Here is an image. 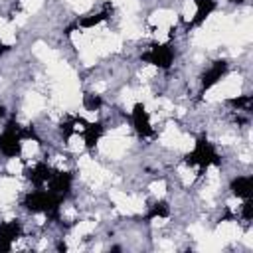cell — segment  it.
I'll return each mask as SVG.
<instances>
[{
    "label": "cell",
    "mask_w": 253,
    "mask_h": 253,
    "mask_svg": "<svg viewBox=\"0 0 253 253\" xmlns=\"http://www.w3.org/2000/svg\"><path fill=\"white\" fill-rule=\"evenodd\" d=\"M229 73V61L227 59H215L210 65L204 67V71L198 77V93L204 95L211 87H215L225 75Z\"/></svg>",
    "instance_id": "2"
},
{
    "label": "cell",
    "mask_w": 253,
    "mask_h": 253,
    "mask_svg": "<svg viewBox=\"0 0 253 253\" xmlns=\"http://www.w3.org/2000/svg\"><path fill=\"white\" fill-rule=\"evenodd\" d=\"M178 49L174 45V42H150L138 55V59L146 65L156 67L158 71H168L172 69L174 61H176Z\"/></svg>",
    "instance_id": "1"
},
{
    "label": "cell",
    "mask_w": 253,
    "mask_h": 253,
    "mask_svg": "<svg viewBox=\"0 0 253 253\" xmlns=\"http://www.w3.org/2000/svg\"><path fill=\"white\" fill-rule=\"evenodd\" d=\"M227 190L239 202L249 200L253 196V176L251 174H233L227 182Z\"/></svg>",
    "instance_id": "4"
},
{
    "label": "cell",
    "mask_w": 253,
    "mask_h": 253,
    "mask_svg": "<svg viewBox=\"0 0 253 253\" xmlns=\"http://www.w3.org/2000/svg\"><path fill=\"white\" fill-rule=\"evenodd\" d=\"M128 121H130L132 130H134L140 138H150V136L156 134V128H154L150 111L146 109L144 103L138 101V103L132 105V111H130V115H128Z\"/></svg>",
    "instance_id": "3"
}]
</instances>
